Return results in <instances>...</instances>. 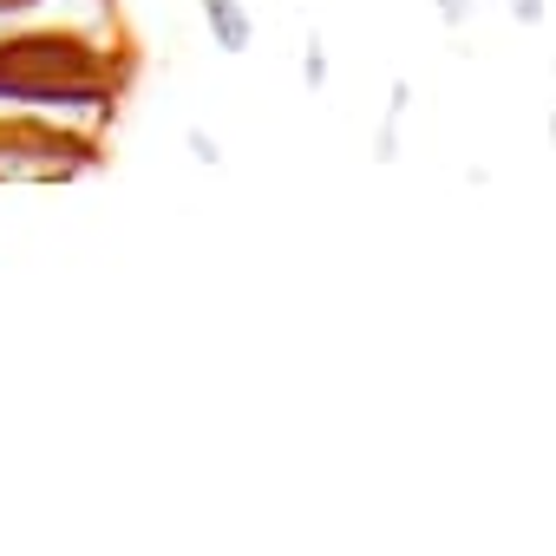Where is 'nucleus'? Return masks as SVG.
<instances>
[{
  "instance_id": "1",
  "label": "nucleus",
  "mask_w": 556,
  "mask_h": 556,
  "mask_svg": "<svg viewBox=\"0 0 556 556\" xmlns=\"http://www.w3.org/2000/svg\"><path fill=\"white\" fill-rule=\"evenodd\" d=\"M203 27H210V40L223 53H249L255 47V21H249L242 0H203Z\"/></svg>"
},
{
  "instance_id": "2",
  "label": "nucleus",
  "mask_w": 556,
  "mask_h": 556,
  "mask_svg": "<svg viewBox=\"0 0 556 556\" xmlns=\"http://www.w3.org/2000/svg\"><path fill=\"white\" fill-rule=\"evenodd\" d=\"M302 86H308V92H321V86H328V53H321V34L302 47Z\"/></svg>"
},
{
  "instance_id": "3",
  "label": "nucleus",
  "mask_w": 556,
  "mask_h": 556,
  "mask_svg": "<svg viewBox=\"0 0 556 556\" xmlns=\"http://www.w3.org/2000/svg\"><path fill=\"white\" fill-rule=\"evenodd\" d=\"M190 157H197L203 170H216V164H223V144H216V138H210L203 125H190Z\"/></svg>"
},
{
  "instance_id": "4",
  "label": "nucleus",
  "mask_w": 556,
  "mask_h": 556,
  "mask_svg": "<svg viewBox=\"0 0 556 556\" xmlns=\"http://www.w3.org/2000/svg\"><path fill=\"white\" fill-rule=\"evenodd\" d=\"M432 8H439V21H445V27L458 34V27H465V21L478 14V0H432Z\"/></svg>"
},
{
  "instance_id": "5",
  "label": "nucleus",
  "mask_w": 556,
  "mask_h": 556,
  "mask_svg": "<svg viewBox=\"0 0 556 556\" xmlns=\"http://www.w3.org/2000/svg\"><path fill=\"white\" fill-rule=\"evenodd\" d=\"M504 8H510V21H523V27H536V21L549 14V0H504Z\"/></svg>"
},
{
  "instance_id": "6",
  "label": "nucleus",
  "mask_w": 556,
  "mask_h": 556,
  "mask_svg": "<svg viewBox=\"0 0 556 556\" xmlns=\"http://www.w3.org/2000/svg\"><path fill=\"white\" fill-rule=\"evenodd\" d=\"M413 112V86L406 79H393V99H387V118H406Z\"/></svg>"
},
{
  "instance_id": "7",
  "label": "nucleus",
  "mask_w": 556,
  "mask_h": 556,
  "mask_svg": "<svg viewBox=\"0 0 556 556\" xmlns=\"http://www.w3.org/2000/svg\"><path fill=\"white\" fill-rule=\"evenodd\" d=\"M549 144H556V112H549Z\"/></svg>"
}]
</instances>
